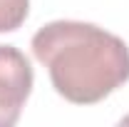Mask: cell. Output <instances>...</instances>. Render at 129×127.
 I'll list each match as a JSON object with an SVG mask.
<instances>
[{
  "label": "cell",
  "instance_id": "obj_3",
  "mask_svg": "<svg viewBox=\"0 0 129 127\" xmlns=\"http://www.w3.org/2000/svg\"><path fill=\"white\" fill-rule=\"evenodd\" d=\"M30 13V0H0V32L17 30Z\"/></svg>",
  "mask_w": 129,
  "mask_h": 127
},
{
  "label": "cell",
  "instance_id": "obj_2",
  "mask_svg": "<svg viewBox=\"0 0 129 127\" xmlns=\"http://www.w3.org/2000/svg\"><path fill=\"white\" fill-rule=\"evenodd\" d=\"M32 65L15 45H0V127H13L32 92Z\"/></svg>",
  "mask_w": 129,
  "mask_h": 127
},
{
  "label": "cell",
  "instance_id": "obj_1",
  "mask_svg": "<svg viewBox=\"0 0 129 127\" xmlns=\"http://www.w3.org/2000/svg\"><path fill=\"white\" fill-rule=\"evenodd\" d=\"M55 92L72 105H97L129 80L127 43L92 23L52 20L30 40Z\"/></svg>",
  "mask_w": 129,
  "mask_h": 127
}]
</instances>
